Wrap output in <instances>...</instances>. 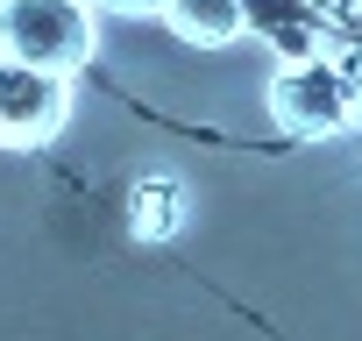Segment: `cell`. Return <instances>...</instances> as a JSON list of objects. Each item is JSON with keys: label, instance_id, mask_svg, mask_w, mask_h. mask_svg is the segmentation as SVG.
I'll use <instances>...</instances> for the list:
<instances>
[{"label": "cell", "instance_id": "1", "mask_svg": "<svg viewBox=\"0 0 362 341\" xmlns=\"http://www.w3.org/2000/svg\"><path fill=\"white\" fill-rule=\"evenodd\" d=\"M0 57L71 79L93 57V8L86 0H0Z\"/></svg>", "mask_w": 362, "mask_h": 341}, {"label": "cell", "instance_id": "2", "mask_svg": "<svg viewBox=\"0 0 362 341\" xmlns=\"http://www.w3.org/2000/svg\"><path fill=\"white\" fill-rule=\"evenodd\" d=\"M270 121L298 142H327L341 128H355V100H348V71L334 57H305V64H277L270 79Z\"/></svg>", "mask_w": 362, "mask_h": 341}, {"label": "cell", "instance_id": "3", "mask_svg": "<svg viewBox=\"0 0 362 341\" xmlns=\"http://www.w3.org/2000/svg\"><path fill=\"white\" fill-rule=\"evenodd\" d=\"M71 114V86L57 71L36 64H8L0 57V149H36L64 128Z\"/></svg>", "mask_w": 362, "mask_h": 341}, {"label": "cell", "instance_id": "4", "mask_svg": "<svg viewBox=\"0 0 362 341\" xmlns=\"http://www.w3.org/2000/svg\"><path fill=\"white\" fill-rule=\"evenodd\" d=\"M242 36H256L284 64H305V57H320L327 22L305 8V0H242Z\"/></svg>", "mask_w": 362, "mask_h": 341}, {"label": "cell", "instance_id": "5", "mask_svg": "<svg viewBox=\"0 0 362 341\" xmlns=\"http://www.w3.org/2000/svg\"><path fill=\"white\" fill-rule=\"evenodd\" d=\"M163 22L192 50H228V43H242V0H170Z\"/></svg>", "mask_w": 362, "mask_h": 341}, {"label": "cell", "instance_id": "6", "mask_svg": "<svg viewBox=\"0 0 362 341\" xmlns=\"http://www.w3.org/2000/svg\"><path fill=\"white\" fill-rule=\"evenodd\" d=\"M128 228L142 242H163L185 228V192H177V178H163V170H149V178L128 185Z\"/></svg>", "mask_w": 362, "mask_h": 341}, {"label": "cell", "instance_id": "7", "mask_svg": "<svg viewBox=\"0 0 362 341\" xmlns=\"http://www.w3.org/2000/svg\"><path fill=\"white\" fill-rule=\"evenodd\" d=\"M327 29H362V0H305Z\"/></svg>", "mask_w": 362, "mask_h": 341}, {"label": "cell", "instance_id": "8", "mask_svg": "<svg viewBox=\"0 0 362 341\" xmlns=\"http://www.w3.org/2000/svg\"><path fill=\"white\" fill-rule=\"evenodd\" d=\"M93 8H107V15H163L170 0H93Z\"/></svg>", "mask_w": 362, "mask_h": 341}, {"label": "cell", "instance_id": "9", "mask_svg": "<svg viewBox=\"0 0 362 341\" xmlns=\"http://www.w3.org/2000/svg\"><path fill=\"white\" fill-rule=\"evenodd\" d=\"M348 100H355V121H362V50H355V64H348Z\"/></svg>", "mask_w": 362, "mask_h": 341}]
</instances>
